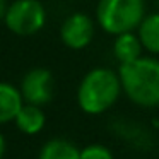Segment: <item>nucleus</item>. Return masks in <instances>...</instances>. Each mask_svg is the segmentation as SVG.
Instances as JSON below:
<instances>
[{
	"mask_svg": "<svg viewBox=\"0 0 159 159\" xmlns=\"http://www.w3.org/2000/svg\"><path fill=\"white\" fill-rule=\"evenodd\" d=\"M121 89L132 103L144 108L159 106V60L140 57L132 63L120 65Z\"/></svg>",
	"mask_w": 159,
	"mask_h": 159,
	"instance_id": "f257e3e1",
	"label": "nucleus"
},
{
	"mask_svg": "<svg viewBox=\"0 0 159 159\" xmlns=\"http://www.w3.org/2000/svg\"><path fill=\"white\" fill-rule=\"evenodd\" d=\"M121 93L120 75L111 69H93L84 75L77 91V103L87 115H99L116 103Z\"/></svg>",
	"mask_w": 159,
	"mask_h": 159,
	"instance_id": "f03ea898",
	"label": "nucleus"
},
{
	"mask_svg": "<svg viewBox=\"0 0 159 159\" xmlns=\"http://www.w3.org/2000/svg\"><path fill=\"white\" fill-rule=\"evenodd\" d=\"M96 17L103 31L110 34L132 33L145 17L144 0H99Z\"/></svg>",
	"mask_w": 159,
	"mask_h": 159,
	"instance_id": "7ed1b4c3",
	"label": "nucleus"
},
{
	"mask_svg": "<svg viewBox=\"0 0 159 159\" xmlns=\"http://www.w3.org/2000/svg\"><path fill=\"white\" fill-rule=\"evenodd\" d=\"M7 28L19 36L38 33L46 22V12L38 0H14L4 17Z\"/></svg>",
	"mask_w": 159,
	"mask_h": 159,
	"instance_id": "20e7f679",
	"label": "nucleus"
},
{
	"mask_svg": "<svg viewBox=\"0 0 159 159\" xmlns=\"http://www.w3.org/2000/svg\"><path fill=\"white\" fill-rule=\"evenodd\" d=\"M53 75L46 69H33L24 75L21 84V94L28 104L41 106L52 101L53 98Z\"/></svg>",
	"mask_w": 159,
	"mask_h": 159,
	"instance_id": "39448f33",
	"label": "nucleus"
},
{
	"mask_svg": "<svg viewBox=\"0 0 159 159\" xmlns=\"http://www.w3.org/2000/svg\"><path fill=\"white\" fill-rule=\"evenodd\" d=\"M94 36V22L82 12L70 14L60 28V38L63 45L72 50H82L91 43Z\"/></svg>",
	"mask_w": 159,
	"mask_h": 159,
	"instance_id": "423d86ee",
	"label": "nucleus"
},
{
	"mask_svg": "<svg viewBox=\"0 0 159 159\" xmlns=\"http://www.w3.org/2000/svg\"><path fill=\"white\" fill-rule=\"evenodd\" d=\"M142 48L144 46L139 39V34H134V33L118 34L113 43V53L116 57V60L120 62V65L139 60L142 57Z\"/></svg>",
	"mask_w": 159,
	"mask_h": 159,
	"instance_id": "0eeeda50",
	"label": "nucleus"
},
{
	"mask_svg": "<svg viewBox=\"0 0 159 159\" xmlns=\"http://www.w3.org/2000/svg\"><path fill=\"white\" fill-rule=\"evenodd\" d=\"M22 106V94L11 84L0 82V123L16 120Z\"/></svg>",
	"mask_w": 159,
	"mask_h": 159,
	"instance_id": "6e6552de",
	"label": "nucleus"
},
{
	"mask_svg": "<svg viewBox=\"0 0 159 159\" xmlns=\"http://www.w3.org/2000/svg\"><path fill=\"white\" fill-rule=\"evenodd\" d=\"M16 123H17L19 130L24 134H38L43 127H45V113L41 111L39 106L34 104H24L21 111L16 116Z\"/></svg>",
	"mask_w": 159,
	"mask_h": 159,
	"instance_id": "1a4fd4ad",
	"label": "nucleus"
},
{
	"mask_svg": "<svg viewBox=\"0 0 159 159\" xmlns=\"http://www.w3.org/2000/svg\"><path fill=\"white\" fill-rule=\"evenodd\" d=\"M139 39L147 52L154 55L159 53V12L144 17L139 26Z\"/></svg>",
	"mask_w": 159,
	"mask_h": 159,
	"instance_id": "9d476101",
	"label": "nucleus"
},
{
	"mask_svg": "<svg viewBox=\"0 0 159 159\" xmlns=\"http://www.w3.org/2000/svg\"><path fill=\"white\" fill-rule=\"evenodd\" d=\"M39 159H80V151L65 139H53L41 149Z\"/></svg>",
	"mask_w": 159,
	"mask_h": 159,
	"instance_id": "9b49d317",
	"label": "nucleus"
},
{
	"mask_svg": "<svg viewBox=\"0 0 159 159\" xmlns=\"http://www.w3.org/2000/svg\"><path fill=\"white\" fill-rule=\"evenodd\" d=\"M80 159H113V152L101 144H91L80 151Z\"/></svg>",
	"mask_w": 159,
	"mask_h": 159,
	"instance_id": "f8f14e48",
	"label": "nucleus"
},
{
	"mask_svg": "<svg viewBox=\"0 0 159 159\" xmlns=\"http://www.w3.org/2000/svg\"><path fill=\"white\" fill-rule=\"evenodd\" d=\"M7 2L5 0H0V19H4L5 17V12H7Z\"/></svg>",
	"mask_w": 159,
	"mask_h": 159,
	"instance_id": "ddd939ff",
	"label": "nucleus"
},
{
	"mask_svg": "<svg viewBox=\"0 0 159 159\" xmlns=\"http://www.w3.org/2000/svg\"><path fill=\"white\" fill-rule=\"evenodd\" d=\"M4 151H5V142H4V137L0 135V159L4 156Z\"/></svg>",
	"mask_w": 159,
	"mask_h": 159,
	"instance_id": "4468645a",
	"label": "nucleus"
},
{
	"mask_svg": "<svg viewBox=\"0 0 159 159\" xmlns=\"http://www.w3.org/2000/svg\"><path fill=\"white\" fill-rule=\"evenodd\" d=\"M157 4H159V0H157Z\"/></svg>",
	"mask_w": 159,
	"mask_h": 159,
	"instance_id": "2eb2a0df",
	"label": "nucleus"
}]
</instances>
